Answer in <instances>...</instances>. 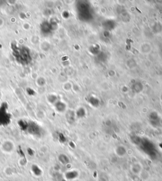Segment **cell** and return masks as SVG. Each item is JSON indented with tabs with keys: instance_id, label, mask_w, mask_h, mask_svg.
I'll list each match as a JSON object with an SVG mask.
<instances>
[{
	"instance_id": "cell-1",
	"label": "cell",
	"mask_w": 162,
	"mask_h": 181,
	"mask_svg": "<svg viewBox=\"0 0 162 181\" xmlns=\"http://www.w3.org/2000/svg\"><path fill=\"white\" fill-rule=\"evenodd\" d=\"M13 55L19 63L28 65L32 60L31 51L29 48L24 46L14 45L12 46Z\"/></svg>"
}]
</instances>
